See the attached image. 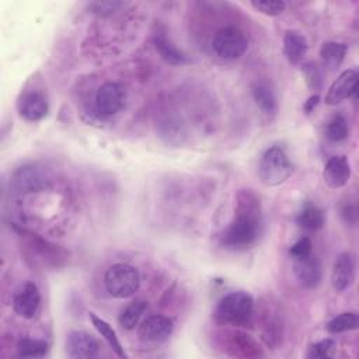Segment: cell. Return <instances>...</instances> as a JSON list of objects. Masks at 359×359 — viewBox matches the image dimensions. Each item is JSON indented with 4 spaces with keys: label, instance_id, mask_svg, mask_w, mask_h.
<instances>
[{
    "label": "cell",
    "instance_id": "6da1fadb",
    "mask_svg": "<svg viewBox=\"0 0 359 359\" xmlns=\"http://www.w3.org/2000/svg\"><path fill=\"white\" fill-rule=\"evenodd\" d=\"M261 229V203L251 189H241L237 194L236 215L222 234V244L231 250L251 247Z\"/></svg>",
    "mask_w": 359,
    "mask_h": 359
},
{
    "label": "cell",
    "instance_id": "7a4b0ae2",
    "mask_svg": "<svg viewBox=\"0 0 359 359\" xmlns=\"http://www.w3.org/2000/svg\"><path fill=\"white\" fill-rule=\"evenodd\" d=\"M254 299L247 292H231L220 299L215 310V318L220 324L247 327L252 321Z\"/></svg>",
    "mask_w": 359,
    "mask_h": 359
},
{
    "label": "cell",
    "instance_id": "3957f363",
    "mask_svg": "<svg viewBox=\"0 0 359 359\" xmlns=\"http://www.w3.org/2000/svg\"><path fill=\"white\" fill-rule=\"evenodd\" d=\"M293 172L286 151L280 146H272L265 150L258 164V177L266 187H276L285 182Z\"/></svg>",
    "mask_w": 359,
    "mask_h": 359
},
{
    "label": "cell",
    "instance_id": "277c9868",
    "mask_svg": "<svg viewBox=\"0 0 359 359\" xmlns=\"http://www.w3.org/2000/svg\"><path fill=\"white\" fill-rule=\"evenodd\" d=\"M107 292L116 299H126L135 294L140 286V275L136 268L129 264H114L104 275Z\"/></svg>",
    "mask_w": 359,
    "mask_h": 359
},
{
    "label": "cell",
    "instance_id": "5b68a950",
    "mask_svg": "<svg viewBox=\"0 0 359 359\" xmlns=\"http://www.w3.org/2000/svg\"><path fill=\"white\" fill-rule=\"evenodd\" d=\"M212 48L222 59L234 60L245 53L248 41L241 29L236 27H224L215 34Z\"/></svg>",
    "mask_w": 359,
    "mask_h": 359
},
{
    "label": "cell",
    "instance_id": "8992f818",
    "mask_svg": "<svg viewBox=\"0 0 359 359\" xmlns=\"http://www.w3.org/2000/svg\"><path fill=\"white\" fill-rule=\"evenodd\" d=\"M94 104L100 115L112 116L123 108L125 88L116 81H107L97 90Z\"/></svg>",
    "mask_w": 359,
    "mask_h": 359
},
{
    "label": "cell",
    "instance_id": "52a82bcc",
    "mask_svg": "<svg viewBox=\"0 0 359 359\" xmlns=\"http://www.w3.org/2000/svg\"><path fill=\"white\" fill-rule=\"evenodd\" d=\"M358 72L353 69L344 70L330 86L324 101L328 105H337L358 93Z\"/></svg>",
    "mask_w": 359,
    "mask_h": 359
},
{
    "label": "cell",
    "instance_id": "ba28073f",
    "mask_svg": "<svg viewBox=\"0 0 359 359\" xmlns=\"http://www.w3.org/2000/svg\"><path fill=\"white\" fill-rule=\"evenodd\" d=\"M100 352L98 341L86 331H70L66 338V353L72 359H90Z\"/></svg>",
    "mask_w": 359,
    "mask_h": 359
},
{
    "label": "cell",
    "instance_id": "9c48e42d",
    "mask_svg": "<svg viewBox=\"0 0 359 359\" xmlns=\"http://www.w3.org/2000/svg\"><path fill=\"white\" fill-rule=\"evenodd\" d=\"M174 330V323L165 316H150L142 321L137 330V335L144 342H163Z\"/></svg>",
    "mask_w": 359,
    "mask_h": 359
},
{
    "label": "cell",
    "instance_id": "30bf717a",
    "mask_svg": "<svg viewBox=\"0 0 359 359\" xmlns=\"http://www.w3.org/2000/svg\"><path fill=\"white\" fill-rule=\"evenodd\" d=\"M356 272V259L355 255L349 251L342 252L337 257L332 271H331V283L337 292L346 290L355 280Z\"/></svg>",
    "mask_w": 359,
    "mask_h": 359
},
{
    "label": "cell",
    "instance_id": "8fae6325",
    "mask_svg": "<svg viewBox=\"0 0 359 359\" xmlns=\"http://www.w3.org/2000/svg\"><path fill=\"white\" fill-rule=\"evenodd\" d=\"M11 185L18 192H34L46 188L48 180L38 167L24 165L14 172Z\"/></svg>",
    "mask_w": 359,
    "mask_h": 359
},
{
    "label": "cell",
    "instance_id": "7c38bea8",
    "mask_svg": "<svg viewBox=\"0 0 359 359\" xmlns=\"http://www.w3.org/2000/svg\"><path fill=\"white\" fill-rule=\"evenodd\" d=\"M39 304L41 294L38 286L34 282H27L13 300L14 311L24 318H32L36 314Z\"/></svg>",
    "mask_w": 359,
    "mask_h": 359
},
{
    "label": "cell",
    "instance_id": "4fadbf2b",
    "mask_svg": "<svg viewBox=\"0 0 359 359\" xmlns=\"http://www.w3.org/2000/svg\"><path fill=\"white\" fill-rule=\"evenodd\" d=\"M294 275L303 287L306 289L317 287L323 278L321 264L311 254L304 258L294 259Z\"/></svg>",
    "mask_w": 359,
    "mask_h": 359
},
{
    "label": "cell",
    "instance_id": "5bb4252c",
    "mask_svg": "<svg viewBox=\"0 0 359 359\" xmlns=\"http://www.w3.org/2000/svg\"><path fill=\"white\" fill-rule=\"evenodd\" d=\"M49 111L48 101L41 93H24L18 100V112L20 115L31 122L41 121L46 116Z\"/></svg>",
    "mask_w": 359,
    "mask_h": 359
},
{
    "label": "cell",
    "instance_id": "9a60e30c",
    "mask_svg": "<svg viewBox=\"0 0 359 359\" xmlns=\"http://www.w3.org/2000/svg\"><path fill=\"white\" fill-rule=\"evenodd\" d=\"M351 177V165L345 156H332L324 167L323 178L330 188L344 187Z\"/></svg>",
    "mask_w": 359,
    "mask_h": 359
},
{
    "label": "cell",
    "instance_id": "2e32d148",
    "mask_svg": "<svg viewBox=\"0 0 359 359\" xmlns=\"http://www.w3.org/2000/svg\"><path fill=\"white\" fill-rule=\"evenodd\" d=\"M230 355L233 356H244V358H254V356H262V351L258 346V344L250 338L247 334L243 332H233L229 335L227 339V348Z\"/></svg>",
    "mask_w": 359,
    "mask_h": 359
},
{
    "label": "cell",
    "instance_id": "e0dca14e",
    "mask_svg": "<svg viewBox=\"0 0 359 359\" xmlns=\"http://www.w3.org/2000/svg\"><path fill=\"white\" fill-rule=\"evenodd\" d=\"M251 94L259 109L268 116H273L278 111V101L273 90L266 81H255L251 86Z\"/></svg>",
    "mask_w": 359,
    "mask_h": 359
},
{
    "label": "cell",
    "instance_id": "ac0fdd59",
    "mask_svg": "<svg viewBox=\"0 0 359 359\" xmlns=\"http://www.w3.org/2000/svg\"><path fill=\"white\" fill-rule=\"evenodd\" d=\"M307 41L297 31H286L283 36V52L290 63H299L307 52Z\"/></svg>",
    "mask_w": 359,
    "mask_h": 359
},
{
    "label": "cell",
    "instance_id": "d6986e66",
    "mask_svg": "<svg viewBox=\"0 0 359 359\" xmlns=\"http://www.w3.org/2000/svg\"><path fill=\"white\" fill-rule=\"evenodd\" d=\"M146 309H147V302H146V300H143V299H135L130 304H128V306L121 311L119 318H118L119 325H121L123 330H128V331L133 330V328L139 324V321H140L143 313L146 311Z\"/></svg>",
    "mask_w": 359,
    "mask_h": 359
},
{
    "label": "cell",
    "instance_id": "ffe728a7",
    "mask_svg": "<svg viewBox=\"0 0 359 359\" xmlns=\"http://www.w3.org/2000/svg\"><path fill=\"white\" fill-rule=\"evenodd\" d=\"M296 223L299 227L314 231L323 227L324 224V213L316 205H306L296 216Z\"/></svg>",
    "mask_w": 359,
    "mask_h": 359
},
{
    "label": "cell",
    "instance_id": "44dd1931",
    "mask_svg": "<svg viewBox=\"0 0 359 359\" xmlns=\"http://www.w3.org/2000/svg\"><path fill=\"white\" fill-rule=\"evenodd\" d=\"M346 55V45L341 42L327 41L320 48V56L323 63L330 69H337L342 63Z\"/></svg>",
    "mask_w": 359,
    "mask_h": 359
},
{
    "label": "cell",
    "instance_id": "7402d4cb",
    "mask_svg": "<svg viewBox=\"0 0 359 359\" xmlns=\"http://www.w3.org/2000/svg\"><path fill=\"white\" fill-rule=\"evenodd\" d=\"M90 320H91L94 328H95V330L101 334V337L109 344V346L112 348V351H114L119 358H125L126 353H125V351H123V348H122V345H121V342H119V339H118V335H116L115 330H114L105 320H102L101 317L95 316L94 313H90Z\"/></svg>",
    "mask_w": 359,
    "mask_h": 359
},
{
    "label": "cell",
    "instance_id": "603a6c76",
    "mask_svg": "<svg viewBox=\"0 0 359 359\" xmlns=\"http://www.w3.org/2000/svg\"><path fill=\"white\" fill-rule=\"evenodd\" d=\"M153 43L156 50L160 53V56L170 65H182L187 63V56L175 48L165 36L163 35H156L153 38Z\"/></svg>",
    "mask_w": 359,
    "mask_h": 359
},
{
    "label": "cell",
    "instance_id": "cb8c5ba5",
    "mask_svg": "<svg viewBox=\"0 0 359 359\" xmlns=\"http://www.w3.org/2000/svg\"><path fill=\"white\" fill-rule=\"evenodd\" d=\"M358 325H359L358 313H355V311H345V313H341V314L335 316L334 318H331L327 323L325 328L331 334H341V332H345V331L356 330Z\"/></svg>",
    "mask_w": 359,
    "mask_h": 359
},
{
    "label": "cell",
    "instance_id": "d4e9b609",
    "mask_svg": "<svg viewBox=\"0 0 359 359\" xmlns=\"http://www.w3.org/2000/svg\"><path fill=\"white\" fill-rule=\"evenodd\" d=\"M17 351L22 358H42L48 352V344L43 339L24 337L18 341Z\"/></svg>",
    "mask_w": 359,
    "mask_h": 359
},
{
    "label": "cell",
    "instance_id": "484cf974",
    "mask_svg": "<svg viewBox=\"0 0 359 359\" xmlns=\"http://www.w3.org/2000/svg\"><path fill=\"white\" fill-rule=\"evenodd\" d=\"M348 121L342 115H334L325 126V136L331 142H341L348 136Z\"/></svg>",
    "mask_w": 359,
    "mask_h": 359
},
{
    "label": "cell",
    "instance_id": "4316f807",
    "mask_svg": "<svg viewBox=\"0 0 359 359\" xmlns=\"http://www.w3.org/2000/svg\"><path fill=\"white\" fill-rule=\"evenodd\" d=\"M302 73L306 79L307 86L314 91H318L323 86V74L314 62H307L302 66Z\"/></svg>",
    "mask_w": 359,
    "mask_h": 359
},
{
    "label": "cell",
    "instance_id": "83f0119b",
    "mask_svg": "<svg viewBox=\"0 0 359 359\" xmlns=\"http://www.w3.org/2000/svg\"><path fill=\"white\" fill-rule=\"evenodd\" d=\"M335 349V341L331 338H325L321 339L313 345H310L309 348V358H316V359H325V358H331Z\"/></svg>",
    "mask_w": 359,
    "mask_h": 359
},
{
    "label": "cell",
    "instance_id": "f1b7e54d",
    "mask_svg": "<svg viewBox=\"0 0 359 359\" xmlns=\"http://www.w3.org/2000/svg\"><path fill=\"white\" fill-rule=\"evenodd\" d=\"M251 6L266 15H279L285 11L286 3L280 0H259V1H251Z\"/></svg>",
    "mask_w": 359,
    "mask_h": 359
},
{
    "label": "cell",
    "instance_id": "f546056e",
    "mask_svg": "<svg viewBox=\"0 0 359 359\" xmlns=\"http://www.w3.org/2000/svg\"><path fill=\"white\" fill-rule=\"evenodd\" d=\"M123 6H125V3H122V1H94V3L88 4V8L93 13H97L101 15H108V14L118 11Z\"/></svg>",
    "mask_w": 359,
    "mask_h": 359
},
{
    "label": "cell",
    "instance_id": "4dcf8cb0",
    "mask_svg": "<svg viewBox=\"0 0 359 359\" xmlns=\"http://www.w3.org/2000/svg\"><path fill=\"white\" fill-rule=\"evenodd\" d=\"M311 241L307 238V237H302L299 238L294 244H292V247L289 248V254L294 258V259H299V258H304L307 255L311 254Z\"/></svg>",
    "mask_w": 359,
    "mask_h": 359
},
{
    "label": "cell",
    "instance_id": "1f68e13d",
    "mask_svg": "<svg viewBox=\"0 0 359 359\" xmlns=\"http://www.w3.org/2000/svg\"><path fill=\"white\" fill-rule=\"evenodd\" d=\"M341 215L344 217V220L346 223H351V224H355L356 223V206L355 205H351V203H345L341 209Z\"/></svg>",
    "mask_w": 359,
    "mask_h": 359
},
{
    "label": "cell",
    "instance_id": "d6a6232c",
    "mask_svg": "<svg viewBox=\"0 0 359 359\" xmlns=\"http://www.w3.org/2000/svg\"><path fill=\"white\" fill-rule=\"evenodd\" d=\"M318 102H320V95H318V94H313V95L304 102V111H306L307 114H310V112L318 105Z\"/></svg>",
    "mask_w": 359,
    "mask_h": 359
}]
</instances>
